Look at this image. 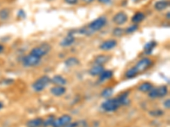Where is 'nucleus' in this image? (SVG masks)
<instances>
[{"instance_id":"1","label":"nucleus","mask_w":170,"mask_h":127,"mask_svg":"<svg viewBox=\"0 0 170 127\" xmlns=\"http://www.w3.org/2000/svg\"><path fill=\"white\" fill-rule=\"evenodd\" d=\"M107 23V20L105 16H100L99 18H97L94 20H93L92 22L90 23V25H88V31L91 33L93 32H98L106 25Z\"/></svg>"},{"instance_id":"2","label":"nucleus","mask_w":170,"mask_h":127,"mask_svg":"<svg viewBox=\"0 0 170 127\" xmlns=\"http://www.w3.org/2000/svg\"><path fill=\"white\" fill-rule=\"evenodd\" d=\"M50 82H51V79L48 76H41L39 79H38L37 81H35L34 82L32 83V87L35 92H42L44 89L46 88L48 86V85Z\"/></svg>"},{"instance_id":"3","label":"nucleus","mask_w":170,"mask_h":127,"mask_svg":"<svg viewBox=\"0 0 170 127\" xmlns=\"http://www.w3.org/2000/svg\"><path fill=\"white\" fill-rule=\"evenodd\" d=\"M121 107V103L118 101L117 98L113 99H107L106 101L102 103L101 108L106 112H114Z\"/></svg>"},{"instance_id":"4","label":"nucleus","mask_w":170,"mask_h":127,"mask_svg":"<svg viewBox=\"0 0 170 127\" xmlns=\"http://www.w3.org/2000/svg\"><path fill=\"white\" fill-rule=\"evenodd\" d=\"M50 50H51L50 45L48 44V43H43V44L39 45L38 47L32 48L30 54L34 55L36 57L41 59V58L45 56V55H47Z\"/></svg>"},{"instance_id":"5","label":"nucleus","mask_w":170,"mask_h":127,"mask_svg":"<svg viewBox=\"0 0 170 127\" xmlns=\"http://www.w3.org/2000/svg\"><path fill=\"white\" fill-rule=\"evenodd\" d=\"M168 94V88L167 86H161L156 88L151 89L150 92H148V95L151 99H157V98H163L164 96Z\"/></svg>"},{"instance_id":"6","label":"nucleus","mask_w":170,"mask_h":127,"mask_svg":"<svg viewBox=\"0 0 170 127\" xmlns=\"http://www.w3.org/2000/svg\"><path fill=\"white\" fill-rule=\"evenodd\" d=\"M40 63H41V59L36 57V56L31 54L25 56L22 59V64L25 67L38 66Z\"/></svg>"},{"instance_id":"7","label":"nucleus","mask_w":170,"mask_h":127,"mask_svg":"<svg viewBox=\"0 0 170 127\" xmlns=\"http://www.w3.org/2000/svg\"><path fill=\"white\" fill-rule=\"evenodd\" d=\"M71 117L68 114H64L60 118H58L57 120H55L51 126L53 127H65L69 123H71Z\"/></svg>"},{"instance_id":"8","label":"nucleus","mask_w":170,"mask_h":127,"mask_svg":"<svg viewBox=\"0 0 170 127\" xmlns=\"http://www.w3.org/2000/svg\"><path fill=\"white\" fill-rule=\"evenodd\" d=\"M151 65H152V61L149 58H144L136 64L135 68L140 73V72H143L145 70H147L148 68L151 67Z\"/></svg>"},{"instance_id":"9","label":"nucleus","mask_w":170,"mask_h":127,"mask_svg":"<svg viewBox=\"0 0 170 127\" xmlns=\"http://www.w3.org/2000/svg\"><path fill=\"white\" fill-rule=\"evenodd\" d=\"M113 20L116 25H122L124 23L127 22V20H128V15L123 11H120V12L117 13L115 15H114Z\"/></svg>"},{"instance_id":"10","label":"nucleus","mask_w":170,"mask_h":127,"mask_svg":"<svg viewBox=\"0 0 170 127\" xmlns=\"http://www.w3.org/2000/svg\"><path fill=\"white\" fill-rule=\"evenodd\" d=\"M117 44V42L114 39H109L106 41L103 42L99 46V48L103 51H109L111 49H113Z\"/></svg>"},{"instance_id":"11","label":"nucleus","mask_w":170,"mask_h":127,"mask_svg":"<svg viewBox=\"0 0 170 127\" xmlns=\"http://www.w3.org/2000/svg\"><path fill=\"white\" fill-rule=\"evenodd\" d=\"M74 42H75V37H74L71 33L68 34L65 38H63V40L61 42V47H64V48H67V47H70L71 45L73 44Z\"/></svg>"},{"instance_id":"12","label":"nucleus","mask_w":170,"mask_h":127,"mask_svg":"<svg viewBox=\"0 0 170 127\" xmlns=\"http://www.w3.org/2000/svg\"><path fill=\"white\" fill-rule=\"evenodd\" d=\"M66 91L67 89L66 87L62 86H53L51 89H50V92L55 97H60V96H62L63 94L66 93Z\"/></svg>"},{"instance_id":"13","label":"nucleus","mask_w":170,"mask_h":127,"mask_svg":"<svg viewBox=\"0 0 170 127\" xmlns=\"http://www.w3.org/2000/svg\"><path fill=\"white\" fill-rule=\"evenodd\" d=\"M44 124V120L42 118H36L30 120L26 123L27 127H41Z\"/></svg>"},{"instance_id":"14","label":"nucleus","mask_w":170,"mask_h":127,"mask_svg":"<svg viewBox=\"0 0 170 127\" xmlns=\"http://www.w3.org/2000/svg\"><path fill=\"white\" fill-rule=\"evenodd\" d=\"M128 95H129V92H124L117 97V99H118V101L120 102V103H121V106L129 104L130 101L128 99Z\"/></svg>"},{"instance_id":"15","label":"nucleus","mask_w":170,"mask_h":127,"mask_svg":"<svg viewBox=\"0 0 170 127\" xmlns=\"http://www.w3.org/2000/svg\"><path fill=\"white\" fill-rule=\"evenodd\" d=\"M51 82L55 84V86H64L67 84V80L63 78L61 76H55L51 79Z\"/></svg>"},{"instance_id":"16","label":"nucleus","mask_w":170,"mask_h":127,"mask_svg":"<svg viewBox=\"0 0 170 127\" xmlns=\"http://www.w3.org/2000/svg\"><path fill=\"white\" fill-rule=\"evenodd\" d=\"M156 46H157V42L155 41L148 42L144 46V53L147 55L151 54L153 52V49L156 48Z\"/></svg>"},{"instance_id":"17","label":"nucleus","mask_w":170,"mask_h":127,"mask_svg":"<svg viewBox=\"0 0 170 127\" xmlns=\"http://www.w3.org/2000/svg\"><path fill=\"white\" fill-rule=\"evenodd\" d=\"M110 60V56H107V55H98L95 59H94V63L98 64V65H102L106 64L108 61Z\"/></svg>"},{"instance_id":"18","label":"nucleus","mask_w":170,"mask_h":127,"mask_svg":"<svg viewBox=\"0 0 170 127\" xmlns=\"http://www.w3.org/2000/svg\"><path fill=\"white\" fill-rule=\"evenodd\" d=\"M105 70L104 67L102 65H94V67H92L90 70V74L91 76H99L100 74L102 73L103 71Z\"/></svg>"},{"instance_id":"19","label":"nucleus","mask_w":170,"mask_h":127,"mask_svg":"<svg viewBox=\"0 0 170 127\" xmlns=\"http://www.w3.org/2000/svg\"><path fill=\"white\" fill-rule=\"evenodd\" d=\"M169 6V2L168 1H165V0H162V1H158L155 3V9L158 11H162V10L167 9Z\"/></svg>"},{"instance_id":"20","label":"nucleus","mask_w":170,"mask_h":127,"mask_svg":"<svg viewBox=\"0 0 170 127\" xmlns=\"http://www.w3.org/2000/svg\"><path fill=\"white\" fill-rule=\"evenodd\" d=\"M145 17V15L144 13H142V12L135 13V15H134V16L132 17V22L135 23V24H136V25H138L139 23H140L141 21L144 20Z\"/></svg>"},{"instance_id":"21","label":"nucleus","mask_w":170,"mask_h":127,"mask_svg":"<svg viewBox=\"0 0 170 127\" xmlns=\"http://www.w3.org/2000/svg\"><path fill=\"white\" fill-rule=\"evenodd\" d=\"M113 76V72L112 70H104L102 73L99 75V81H106L110 80Z\"/></svg>"},{"instance_id":"22","label":"nucleus","mask_w":170,"mask_h":127,"mask_svg":"<svg viewBox=\"0 0 170 127\" xmlns=\"http://www.w3.org/2000/svg\"><path fill=\"white\" fill-rule=\"evenodd\" d=\"M80 64V61L78 59H77L76 57H70L68 58L67 60L65 61V64H66V66L67 67H74V66H77Z\"/></svg>"},{"instance_id":"23","label":"nucleus","mask_w":170,"mask_h":127,"mask_svg":"<svg viewBox=\"0 0 170 127\" xmlns=\"http://www.w3.org/2000/svg\"><path fill=\"white\" fill-rule=\"evenodd\" d=\"M152 88H153V86L151 85V83L144 82L139 86V91H140L141 92H149Z\"/></svg>"},{"instance_id":"24","label":"nucleus","mask_w":170,"mask_h":127,"mask_svg":"<svg viewBox=\"0 0 170 127\" xmlns=\"http://www.w3.org/2000/svg\"><path fill=\"white\" fill-rule=\"evenodd\" d=\"M65 127H89V125L85 120H77L71 123V124L69 123Z\"/></svg>"},{"instance_id":"25","label":"nucleus","mask_w":170,"mask_h":127,"mask_svg":"<svg viewBox=\"0 0 170 127\" xmlns=\"http://www.w3.org/2000/svg\"><path fill=\"white\" fill-rule=\"evenodd\" d=\"M138 71L137 70L135 69V67H133V68H130V69H128L127 70V72H126L125 76L127 78H134L135 76L138 75Z\"/></svg>"},{"instance_id":"26","label":"nucleus","mask_w":170,"mask_h":127,"mask_svg":"<svg viewBox=\"0 0 170 127\" xmlns=\"http://www.w3.org/2000/svg\"><path fill=\"white\" fill-rule=\"evenodd\" d=\"M113 89L112 87H107V88L104 89L101 92V97L105 98V99H108L111 96L113 95Z\"/></svg>"},{"instance_id":"27","label":"nucleus","mask_w":170,"mask_h":127,"mask_svg":"<svg viewBox=\"0 0 170 127\" xmlns=\"http://www.w3.org/2000/svg\"><path fill=\"white\" fill-rule=\"evenodd\" d=\"M10 16V10L8 9H2L0 10V20H5Z\"/></svg>"},{"instance_id":"28","label":"nucleus","mask_w":170,"mask_h":127,"mask_svg":"<svg viewBox=\"0 0 170 127\" xmlns=\"http://www.w3.org/2000/svg\"><path fill=\"white\" fill-rule=\"evenodd\" d=\"M55 116L54 115H51V116H48L47 119H46V120H44V124H43V126L44 127H48L52 125L53 124V122L55 120Z\"/></svg>"},{"instance_id":"29","label":"nucleus","mask_w":170,"mask_h":127,"mask_svg":"<svg viewBox=\"0 0 170 127\" xmlns=\"http://www.w3.org/2000/svg\"><path fill=\"white\" fill-rule=\"evenodd\" d=\"M149 114L153 117H160L163 114V111L161 110V109H156V110H151L149 112Z\"/></svg>"},{"instance_id":"30","label":"nucleus","mask_w":170,"mask_h":127,"mask_svg":"<svg viewBox=\"0 0 170 127\" xmlns=\"http://www.w3.org/2000/svg\"><path fill=\"white\" fill-rule=\"evenodd\" d=\"M139 26L138 25H136V24H134V25H130V26H128V28L126 29L125 32L126 33H128V34H129V33H133V32H136L137 30H138Z\"/></svg>"},{"instance_id":"31","label":"nucleus","mask_w":170,"mask_h":127,"mask_svg":"<svg viewBox=\"0 0 170 127\" xmlns=\"http://www.w3.org/2000/svg\"><path fill=\"white\" fill-rule=\"evenodd\" d=\"M123 30H122V28H115L114 29V31H113V35L115 36V37H121V36L123 34Z\"/></svg>"},{"instance_id":"32","label":"nucleus","mask_w":170,"mask_h":127,"mask_svg":"<svg viewBox=\"0 0 170 127\" xmlns=\"http://www.w3.org/2000/svg\"><path fill=\"white\" fill-rule=\"evenodd\" d=\"M18 16L20 18H26V13L24 12L22 10H20L18 12Z\"/></svg>"},{"instance_id":"33","label":"nucleus","mask_w":170,"mask_h":127,"mask_svg":"<svg viewBox=\"0 0 170 127\" xmlns=\"http://www.w3.org/2000/svg\"><path fill=\"white\" fill-rule=\"evenodd\" d=\"M66 3H68V4H71V5H74V4H77V0H65Z\"/></svg>"},{"instance_id":"34","label":"nucleus","mask_w":170,"mask_h":127,"mask_svg":"<svg viewBox=\"0 0 170 127\" xmlns=\"http://www.w3.org/2000/svg\"><path fill=\"white\" fill-rule=\"evenodd\" d=\"M164 107H165L166 108H168V109L170 108V99H168L166 101L164 102Z\"/></svg>"},{"instance_id":"35","label":"nucleus","mask_w":170,"mask_h":127,"mask_svg":"<svg viewBox=\"0 0 170 127\" xmlns=\"http://www.w3.org/2000/svg\"><path fill=\"white\" fill-rule=\"evenodd\" d=\"M98 1H99V3H109L111 0H98Z\"/></svg>"},{"instance_id":"36","label":"nucleus","mask_w":170,"mask_h":127,"mask_svg":"<svg viewBox=\"0 0 170 127\" xmlns=\"http://www.w3.org/2000/svg\"><path fill=\"white\" fill-rule=\"evenodd\" d=\"M94 0H83V2H84V3H92V2H94Z\"/></svg>"},{"instance_id":"37","label":"nucleus","mask_w":170,"mask_h":127,"mask_svg":"<svg viewBox=\"0 0 170 127\" xmlns=\"http://www.w3.org/2000/svg\"><path fill=\"white\" fill-rule=\"evenodd\" d=\"M3 49H4V48H3V45L0 44V54H1V53H3Z\"/></svg>"},{"instance_id":"38","label":"nucleus","mask_w":170,"mask_h":127,"mask_svg":"<svg viewBox=\"0 0 170 127\" xmlns=\"http://www.w3.org/2000/svg\"><path fill=\"white\" fill-rule=\"evenodd\" d=\"M3 108V103L2 102H0V109H2Z\"/></svg>"},{"instance_id":"39","label":"nucleus","mask_w":170,"mask_h":127,"mask_svg":"<svg viewBox=\"0 0 170 127\" xmlns=\"http://www.w3.org/2000/svg\"><path fill=\"white\" fill-rule=\"evenodd\" d=\"M169 15H170V13L168 12V14H167V15H166V17H167V18L168 20H169Z\"/></svg>"},{"instance_id":"40","label":"nucleus","mask_w":170,"mask_h":127,"mask_svg":"<svg viewBox=\"0 0 170 127\" xmlns=\"http://www.w3.org/2000/svg\"><path fill=\"white\" fill-rule=\"evenodd\" d=\"M134 1H135V2H138L139 0H134Z\"/></svg>"}]
</instances>
